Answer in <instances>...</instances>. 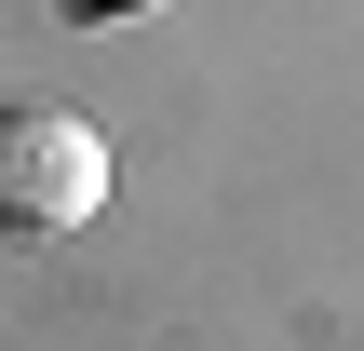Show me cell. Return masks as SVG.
Wrapping results in <instances>:
<instances>
[{
	"instance_id": "cell-1",
	"label": "cell",
	"mask_w": 364,
	"mask_h": 351,
	"mask_svg": "<svg viewBox=\"0 0 364 351\" xmlns=\"http://www.w3.org/2000/svg\"><path fill=\"white\" fill-rule=\"evenodd\" d=\"M108 216V135L81 108H0V230H95Z\"/></svg>"
}]
</instances>
